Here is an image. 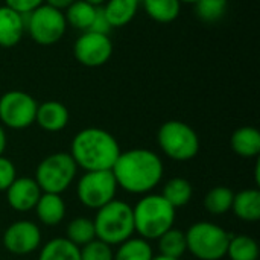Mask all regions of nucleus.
<instances>
[{
	"mask_svg": "<svg viewBox=\"0 0 260 260\" xmlns=\"http://www.w3.org/2000/svg\"><path fill=\"white\" fill-rule=\"evenodd\" d=\"M134 229L140 238L157 241L163 233L174 227L175 209L161 195H145L133 207Z\"/></svg>",
	"mask_w": 260,
	"mask_h": 260,
	"instance_id": "obj_3",
	"label": "nucleus"
},
{
	"mask_svg": "<svg viewBox=\"0 0 260 260\" xmlns=\"http://www.w3.org/2000/svg\"><path fill=\"white\" fill-rule=\"evenodd\" d=\"M35 212L41 224L47 227H55L61 224L66 216V203L61 195L43 192L35 206Z\"/></svg>",
	"mask_w": 260,
	"mask_h": 260,
	"instance_id": "obj_16",
	"label": "nucleus"
},
{
	"mask_svg": "<svg viewBox=\"0 0 260 260\" xmlns=\"http://www.w3.org/2000/svg\"><path fill=\"white\" fill-rule=\"evenodd\" d=\"M79 254L81 260H114L113 248L99 239H94L79 248Z\"/></svg>",
	"mask_w": 260,
	"mask_h": 260,
	"instance_id": "obj_30",
	"label": "nucleus"
},
{
	"mask_svg": "<svg viewBox=\"0 0 260 260\" xmlns=\"http://www.w3.org/2000/svg\"><path fill=\"white\" fill-rule=\"evenodd\" d=\"M23 20L30 38L40 46H52L58 43L67 29L64 12L46 3L29 14H23Z\"/></svg>",
	"mask_w": 260,
	"mask_h": 260,
	"instance_id": "obj_8",
	"label": "nucleus"
},
{
	"mask_svg": "<svg viewBox=\"0 0 260 260\" xmlns=\"http://www.w3.org/2000/svg\"><path fill=\"white\" fill-rule=\"evenodd\" d=\"M235 192L225 186H216L207 192L204 198V207L210 215L221 216L232 210Z\"/></svg>",
	"mask_w": 260,
	"mask_h": 260,
	"instance_id": "obj_25",
	"label": "nucleus"
},
{
	"mask_svg": "<svg viewBox=\"0 0 260 260\" xmlns=\"http://www.w3.org/2000/svg\"><path fill=\"white\" fill-rule=\"evenodd\" d=\"M193 189L192 184L186 178H171L165 186H163V193L161 197L177 210L178 207H184L189 204L192 200Z\"/></svg>",
	"mask_w": 260,
	"mask_h": 260,
	"instance_id": "obj_23",
	"label": "nucleus"
},
{
	"mask_svg": "<svg viewBox=\"0 0 260 260\" xmlns=\"http://www.w3.org/2000/svg\"><path fill=\"white\" fill-rule=\"evenodd\" d=\"M76 193L85 207L98 210L116 198L117 183L111 171H90L79 178Z\"/></svg>",
	"mask_w": 260,
	"mask_h": 260,
	"instance_id": "obj_9",
	"label": "nucleus"
},
{
	"mask_svg": "<svg viewBox=\"0 0 260 260\" xmlns=\"http://www.w3.org/2000/svg\"><path fill=\"white\" fill-rule=\"evenodd\" d=\"M76 247H84L88 242L96 239L93 219L88 218H75L67 225V238Z\"/></svg>",
	"mask_w": 260,
	"mask_h": 260,
	"instance_id": "obj_28",
	"label": "nucleus"
},
{
	"mask_svg": "<svg viewBox=\"0 0 260 260\" xmlns=\"http://www.w3.org/2000/svg\"><path fill=\"white\" fill-rule=\"evenodd\" d=\"M163 171L161 158L145 148L120 152L111 169L117 187L133 195L149 193L155 189L163 178Z\"/></svg>",
	"mask_w": 260,
	"mask_h": 260,
	"instance_id": "obj_1",
	"label": "nucleus"
},
{
	"mask_svg": "<svg viewBox=\"0 0 260 260\" xmlns=\"http://www.w3.org/2000/svg\"><path fill=\"white\" fill-rule=\"evenodd\" d=\"M41 193L43 192L37 181L27 177H17L14 183L6 189L8 204L15 212H29L35 209Z\"/></svg>",
	"mask_w": 260,
	"mask_h": 260,
	"instance_id": "obj_13",
	"label": "nucleus"
},
{
	"mask_svg": "<svg viewBox=\"0 0 260 260\" xmlns=\"http://www.w3.org/2000/svg\"><path fill=\"white\" fill-rule=\"evenodd\" d=\"M73 55L85 67H101L113 55V41L108 35L85 30L76 38Z\"/></svg>",
	"mask_w": 260,
	"mask_h": 260,
	"instance_id": "obj_11",
	"label": "nucleus"
},
{
	"mask_svg": "<svg viewBox=\"0 0 260 260\" xmlns=\"http://www.w3.org/2000/svg\"><path fill=\"white\" fill-rule=\"evenodd\" d=\"M197 0H180V3H190V5H193Z\"/></svg>",
	"mask_w": 260,
	"mask_h": 260,
	"instance_id": "obj_38",
	"label": "nucleus"
},
{
	"mask_svg": "<svg viewBox=\"0 0 260 260\" xmlns=\"http://www.w3.org/2000/svg\"><path fill=\"white\" fill-rule=\"evenodd\" d=\"M229 0H197L193 3L197 17L204 23H218L227 12Z\"/></svg>",
	"mask_w": 260,
	"mask_h": 260,
	"instance_id": "obj_29",
	"label": "nucleus"
},
{
	"mask_svg": "<svg viewBox=\"0 0 260 260\" xmlns=\"http://www.w3.org/2000/svg\"><path fill=\"white\" fill-rule=\"evenodd\" d=\"M116 137L96 126L81 129L72 140L70 155L78 168L90 171H111L120 155Z\"/></svg>",
	"mask_w": 260,
	"mask_h": 260,
	"instance_id": "obj_2",
	"label": "nucleus"
},
{
	"mask_svg": "<svg viewBox=\"0 0 260 260\" xmlns=\"http://www.w3.org/2000/svg\"><path fill=\"white\" fill-rule=\"evenodd\" d=\"M157 241H158L160 256L172 257V259H181V256L187 251L186 233L178 230V229H174V227L169 229Z\"/></svg>",
	"mask_w": 260,
	"mask_h": 260,
	"instance_id": "obj_24",
	"label": "nucleus"
},
{
	"mask_svg": "<svg viewBox=\"0 0 260 260\" xmlns=\"http://www.w3.org/2000/svg\"><path fill=\"white\" fill-rule=\"evenodd\" d=\"M160 149L171 160L189 161L200 152V137L197 131L181 120L165 122L157 133Z\"/></svg>",
	"mask_w": 260,
	"mask_h": 260,
	"instance_id": "obj_5",
	"label": "nucleus"
},
{
	"mask_svg": "<svg viewBox=\"0 0 260 260\" xmlns=\"http://www.w3.org/2000/svg\"><path fill=\"white\" fill-rule=\"evenodd\" d=\"M98 8L87 3L85 0H75L66 11L64 17L67 21V26H72L81 32H85L91 27V23L94 20Z\"/></svg>",
	"mask_w": 260,
	"mask_h": 260,
	"instance_id": "obj_21",
	"label": "nucleus"
},
{
	"mask_svg": "<svg viewBox=\"0 0 260 260\" xmlns=\"http://www.w3.org/2000/svg\"><path fill=\"white\" fill-rule=\"evenodd\" d=\"M232 149L236 155L253 158L260 154V133L253 126H242L232 134Z\"/></svg>",
	"mask_w": 260,
	"mask_h": 260,
	"instance_id": "obj_18",
	"label": "nucleus"
},
{
	"mask_svg": "<svg viewBox=\"0 0 260 260\" xmlns=\"http://www.w3.org/2000/svg\"><path fill=\"white\" fill-rule=\"evenodd\" d=\"M148 17L157 23H172L181 12L180 0H140Z\"/></svg>",
	"mask_w": 260,
	"mask_h": 260,
	"instance_id": "obj_20",
	"label": "nucleus"
},
{
	"mask_svg": "<svg viewBox=\"0 0 260 260\" xmlns=\"http://www.w3.org/2000/svg\"><path fill=\"white\" fill-rule=\"evenodd\" d=\"M44 0H5V5L20 14H29L38 6H41Z\"/></svg>",
	"mask_w": 260,
	"mask_h": 260,
	"instance_id": "obj_32",
	"label": "nucleus"
},
{
	"mask_svg": "<svg viewBox=\"0 0 260 260\" xmlns=\"http://www.w3.org/2000/svg\"><path fill=\"white\" fill-rule=\"evenodd\" d=\"M230 233L209 221L195 222L186 233L187 251L200 260H221L227 256Z\"/></svg>",
	"mask_w": 260,
	"mask_h": 260,
	"instance_id": "obj_6",
	"label": "nucleus"
},
{
	"mask_svg": "<svg viewBox=\"0 0 260 260\" xmlns=\"http://www.w3.org/2000/svg\"><path fill=\"white\" fill-rule=\"evenodd\" d=\"M233 213L245 221V222H256L260 219V192L257 189H245L235 195Z\"/></svg>",
	"mask_w": 260,
	"mask_h": 260,
	"instance_id": "obj_19",
	"label": "nucleus"
},
{
	"mask_svg": "<svg viewBox=\"0 0 260 260\" xmlns=\"http://www.w3.org/2000/svg\"><path fill=\"white\" fill-rule=\"evenodd\" d=\"M41 244L40 227L32 221H15L12 222L5 235L3 245L5 248L17 256H26L38 250Z\"/></svg>",
	"mask_w": 260,
	"mask_h": 260,
	"instance_id": "obj_12",
	"label": "nucleus"
},
{
	"mask_svg": "<svg viewBox=\"0 0 260 260\" xmlns=\"http://www.w3.org/2000/svg\"><path fill=\"white\" fill-rule=\"evenodd\" d=\"M140 6V0H107L102 6L111 27H123L133 21Z\"/></svg>",
	"mask_w": 260,
	"mask_h": 260,
	"instance_id": "obj_17",
	"label": "nucleus"
},
{
	"mask_svg": "<svg viewBox=\"0 0 260 260\" xmlns=\"http://www.w3.org/2000/svg\"><path fill=\"white\" fill-rule=\"evenodd\" d=\"M38 260H81L79 247L66 238H55L41 248Z\"/></svg>",
	"mask_w": 260,
	"mask_h": 260,
	"instance_id": "obj_22",
	"label": "nucleus"
},
{
	"mask_svg": "<svg viewBox=\"0 0 260 260\" xmlns=\"http://www.w3.org/2000/svg\"><path fill=\"white\" fill-rule=\"evenodd\" d=\"M154 251L143 238H129L114 253V260H152Z\"/></svg>",
	"mask_w": 260,
	"mask_h": 260,
	"instance_id": "obj_26",
	"label": "nucleus"
},
{
	"mask_svg": "<svg viewBox=\"0 0 260 260\" xmlns=\"http://www.w3.org/2000/svg\"><path fill=\"white\" fill-rule=\"evenodd\" d=\"M26 32L23 14L8 8L0 6V47L9 49L17 46Z\"/></svg>",
	"mask_w": 260,
	"mask_h": 260,
	"instance_id": "obj_15",
	"label": "nucleus"
},
{
	"mask_svg": "<svg viewBox=\"0 0 260 260\" xmlns=\"http://www.w3.org/2000/svg\"><path fill=\"white\" fill-rule=\"evenodd\" d=\"M73 2H75V0H44L46 5H49V6H52V8L58 9V11H62V12L70 6Z\"/></svg>",
	"mask_w": 260,
	"mask_h": 260,
	"instance_id": "obj_34",
	"label": "nucleus"
},
{
	"mask_svg": "<svg viewBox=\"0 0 260 260\" xmlns=\"http://www.w3.org/2000/svg\"><path fill=\"white\" fill-rule=\"evenodd\" d=\"M17 178V171L14 163L0 155V192H6V189L14 183V180Z\"/></svg>",
	"mask_w": 260,
	"mask_h": 260,
	"instance_id": "obj_31",
	"label": "nucleus"
},
{
	"mask_svg": "<svg viewBox=\"0 0 260 260\" xmlns=\"http://www.w3.org/2000/svg\"><path fill=\"white\" fill-rule=\"evenodd\" d=\"M87 3H90V5H93V6H96V8H101V6H104L105 5V2L107 0H85Z\"/></svg>",
	"mask_w": 260,
	"mask_h": 260,
	"instance_id": "obj_36",
	"label": "nucleus"
},
{
	"mask_svg": "<svg viewBox=\"0 0 260 260\" xmlns=\"http://www.w3.org/2000/svg\"><path fill=\"white\" fill-rule=\"evenodd\" d=\"M69 110L58 101H46L37 108L35 123L47 133H59L69 123Z\"/></svg>",
	"mask_w": 260,
	"mask_h": 260,
	"instance_id": "obj_14",
	"label": "nucleus"
},
{
	"mask_svg": "<svg viewBox=\"0 0 260 260\" xmlns=\"http://www.w3.org/2000/svg\"><path fill=\"white\" fill-rule=\"evenodd\" d=\"M111 29H113V27H111L110 21L107 20V17H105V14H104L102 6H101V8H98L96 15H94V20H93L91 27H90L88 30L96 32V34H102V35H110Z\"/></svg>",
	"mask_w": 260,
	"mask_h": 260,
	"instance_id": "obj_33",
	"label": "nucleus"
},
{
	"mask_svg": "<svg viewBox=\"0 0 260 260\" xmlns=\"http://www.w3.org/2000/svg\"><path fill=\"white\" fill-rule=\"evenodd\" d=\"M78 166L70 154L55 152L47 155L37 166L35 181L44 193L61 195L75 181Z\"/></svg>",
	"mask_w": 260,
	"mask_h": 260,
	"instance_id": "obj_7",
	"label": "nucleus"
},
{
	"mask_svg": "<svg viewBox=\"0 0 260 260\" xmlns=\"http://www.w3.org/2000/svg\"><path fill=\"white\" fill-rule=\"evenodd\" d=\"M5 149H6V133L3 125L0 123V155H3Z\"/></svg>",
	"mask_w": 260,
	"mask_h": 260,
	"instance_id": "obj_35",
	"label": "nucleus"
},
{
	"mask_svg": "<svg viewBox=\"0 0 260 260\" xmlns=\"http://www.w3.org/2000/svg\"><path fill=\"white\" fill-rule=\"evenodd\" d=\"M152 260H180V259H172V257H165V256H157Z\"/></svg>",
	"mask_w": 260,
	"mask_h": 260,
	"instance_id": "obj_37",
	"label": "nucleus"
},
{
	"mask_svg": "<svg viewBox=\"0 0 260 260\" xmlns=\"http://www.w3.org/2000/svg\"><path fill=\"white\" fill-rule=\"evenodd\" d=\"M93 224L96 239L108 244L110 247L120 245L136 233L133 207L116 198L98 209Z\"/></svg>",
	"mask_w": 260,
	"mask_h": 260,
	"instance_id": "obj_4",
	"label": "nucleus"
},
{
	"mask_svg": "<svg viewBox=\"0 0 260 260\" xmlns=\"http://www.w3.org/2000/svg\"><path fill=\"white\" fill-rule=\"evenodd\" d=\"M38 104L26 91L11 90L0 96V123L11 129H24L35 123Z\"/></svg>",
	"mask_w": 260,
	"mask_h": 260,
	"instance_id": "obj_10",
	"label": "nucleus"
},
{
	"mask_svg": "<svg viewBox=\"0 0 260 260\" xmlns=\"http://www.w3.org/2000/svg\"><path fill=\"white\" fill-rule=\"evenodd\" d=\"M227 256L232 260H257L259 245L253 238L247 235H232L227 248Z\"/></svg>",
	"mask_w": 260,
	"mask_h": 260,
	"instance_id": "obj_27",
	"label": "nucleus"
}]
</instances>
